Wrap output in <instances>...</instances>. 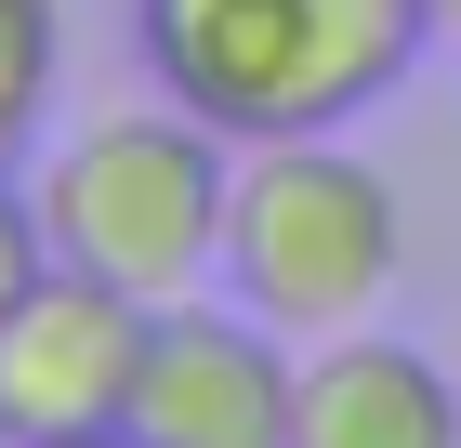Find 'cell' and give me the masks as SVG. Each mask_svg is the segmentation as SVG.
<instances>
[{
  "mask_svg": "<svg viewBox=\"0 0 461 448\" xmlns=\"http://www.w3.org/2000/svg\"><path fill=\"white\" fill-rule=\"evenodd\" d=\"M40 93H53V0H0V172L27 159Z\"/></svg>",
  "mask_w": 461,
  "mask_h": 448,
  "instance_id": "52a82bcc",
  "label": "cell"
},
{
  "mask_svg": "<svg viewBox=\"0 0 461 448\" xmlns=\"http://www.w3.org/2000/svg\"><path fill=\"white\" fill-rule=\"evenodd\" d=\"M132 40L185 119L224 145L343 133L422 67L435 0H132Z\"/></svg>",
  "mask_w": 461,
  "mask_h": 448,
  "instance_id": "6da1fadb",
  "label": "cell"
},
{
  "mask_svg": "<svg viewBox=\"0 0 461 448\" xmlns=\"http://www.w3.org/2000/svg\"><path fill=\"white\" fill-rule=\"evenodd\" d=\"M395 185L343 133L238 145V198H224V290L290 343H343L395 290Z\"/></svg>",
  "mask_w": 461,
  "mask_h": 448,
  "instance_id": "7a4b0ae2",
  "label": "cell"
},
{
  "mask_svg": "<svg viewBox=\"0 0 461 448\" xmlns=\"http://www.w3.org/2000/svg\"><path fill=\"white\" fill-rule=\"evenodd\" d=\"M435 27H448V40H461V0H435Z\"/></svg>",
  "mask_w": 461,
  "mask_h": 448,
  "instance_id": "30bf717a",
  "label": "cell"
},
{
  "mask_svg": "<svg viewBox=\"0 0 461 448\" xmlns=\"http://www.w3.org/2000/svg\"><path fill=\"white\" fill-rule=\"evenodd\" d=\"M53 264V224H40V185H14L0 172V316L27 304V277Z\"/></svg>",
  "mask_w": 461,
  "mask_h": 448,
  "instance_id": "ba28073f",
  "label": "cell"
},
{
  "mask_svg": "<svg viewBox=\"0 0 461 448\" xmlns=\"http://www.w3.org/2000/svg\"><path fill=\"white\" fill-rule=\"evenodd\" d=\"M145 448H290L303 435V343L264 330L238 290H185L158 304V343L132 382Z\"/></svg>",
  "mask_w": 461,
  "mask_h": 448,
  "instance_id": "5b68a950",
  "label": "cell"
},
{
  "mask_svg": "<svg viewBox=\"0 0 461 448\" xmlns=\"http://www.w3.org/2000/svg\"><path fill=\"white\" fill-rule=\"evenodd\" d=\"M145 343H158V304L119 290L93 264H40L27 304L0 316V448L40 435H119L132 422Z\"/></svg>",
  "mask_w": 461,
  "mask_h": 448,
  "instance_id": "277c9868",
  "label": "cell"
},
{
  "mask_svg": "<svg viewBox=\"0 0 461 448\" xmlns=\"http://www.w3.org/2000/svg\"><path fill=\"white\" fill-rule=\"evenodd\" d=\"M290 448H461V382L395 330L303 343V435Z\"/></svg>",
  "mask_w": 461,
  "mask_h": 448,
  "instance_id": "8992f818",
  "label": "cell"
},
{
  "mask_svg": "<svg viewBox=\"0 0 461 448\" xmlns=\"http://www.w3.org/2000/svg\"><path fill=\"white\" fill-rule=\"evenodd\" d=\"M224 198H238V145L212 119H93L40 159V224H53V264H93L145 304H185V290H224Z\"/></svg>",
  "mask_w": 461,
  "mask_h": 448,
  "instance_id": "3957f363",
  "label": "cell"
},
{
  "mask_svg": "<svg viewBox=\"0 0 461 448\" xmlns=\"http://www.w3.org/2000/svg\"><path fill=\"white\" fill-rule=\"evenodd\" d=\"M40 448H145V435H132V422H119V435H40Z\"/></svg>",
  "mask_w": 461,
  "mask_h": 448,
  "instance_id": "9c48e42d",
  "label": "cell"
}]
</instances>
